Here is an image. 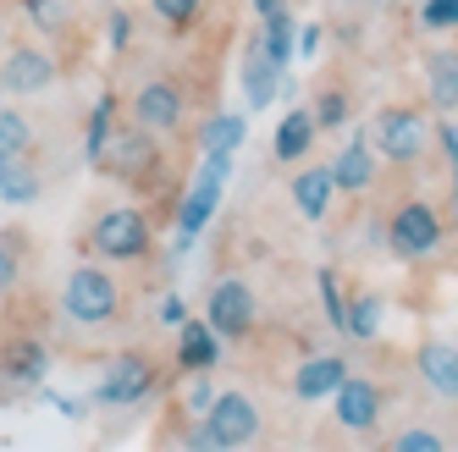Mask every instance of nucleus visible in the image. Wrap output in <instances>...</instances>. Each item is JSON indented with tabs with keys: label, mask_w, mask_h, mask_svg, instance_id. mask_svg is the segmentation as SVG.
Segmentation results:
<instances>
[{
	"label": "nucleus",
	"mask_w": 458,
	"mask_h": 452,
	"mask_svg": "<svg viewBox=\"0 0 458 452\" xmlns=\"http://www.w3.org/2000/svg\"><path fill=\"white\" fill-rule=\"evenodd\" d=\"M353 314L343 320V331H353V337H376L381 331V298H359V304H348Z\"/></svg>",
	"instance_id": "obj_25"
},
{
	"label": "nucleus",
	"mask_w": 458,
	"mask_h": 452,
	"mask_svg": "<svg viewBox=\"0 0 458 452\" xmlns=\"http://www.w3.org/2000/svg\"><path fill=\"white\" fill-rule=\"evenodd\" d=\"M205 320H210V331L221 342L249 337L254 331V293H249V281H216L210 298H205Z\"/></svg>",
	"instance_id": "obj_3"
},
{
	"label": "nucleus",
	"mask_w": 458,
	"mask_h": 452,
	"mask_svg": "<svg viewBox=\"0 0 458 452\" xmlns=\"http://www.w3.org/2000/svg\"><path fill=\"white\" fill-rule=\"evenodd\" d=\"M0 45H6V22H0Z\"/></svg>",
	"instance_id": "obj_40"
},
{
	"label": "nucleus",
	"mask_w": 458,
	"mask_h": 452,
	"mask_svg": "<svg viewBox=\"0 0 458 452\" xmlns=\"http://www.w3.org/2000/svg\"><path fill=\"white\" fill-rule=\"evenodd\" d=\"M106 144H111V100L94 105V121H89V160H94V166H100Z\"/></svg>",
	"instance_id": "obj_27"
},
{
	"label": "nucleus",
	"mask_w": 458,
	"mask_h": 452,
	"mask_svg": "<svg viewBox=\"0 0 458 452\" xmlns=\"http://www.w3.org/2000/svg\"><path fill=\"white\" fill-rule=\"evenodd\" d=\"M116 281L100 271V265H78L67 276V287H61V309H67L78 326H106V320L116 314Z\"/></svg>",
	"instance_id": "obj_1"
},
{
	"label": "nucleus",
	"mask_w": 458,
	"mask_h": 452,
	"mask_svg": "<svg viewBox=\"0 0 458 452\" xmlns=\"http://www.w3.org/2000/svg\"><path fill=\"white\" fill-rule=\"evenodd\" d=\"M332 408H337V425L343 431H370L376 419H381V386L376 381H343L337 392H332Z\"/></svg>",
	"instance_id": "obj_12"
},
{
	"label": "nucleus",
	"mask_w": 458,
	"mask_h": 452,
	"mask_svg": "<svg viewBox=\"0 0 458 452\" xmlns=\"http://www.w3.org/2000/svg\"><path fill=\"white\" fill-rule=\"evenodd\" d=\"M332 182L348 188V193H365V188L376 182V144H370V138L343 144V155L332 160Z\"/></svg>",
	"instance_id": "obj_16"
},
{
	"label": "nucleus",
	"mask_w": 458,
	"mask_h": 452,
	"mask_svg": "<svg viewBox=\"0 0 458 452\" xmlns=\"http://www.w3.org/2000/svg\"><path fill=\"white\" fill-rule=\"evenodd\" d=\"M100 166L111 172V177H149L155 172V144H149V127L144 133H133V127H127V133H111V144H106V155H100Z\"/></svg>",
	"instance_id": "obj_11"
},
{
	"label": "nucleus",
	"mask_w": 458,
	"mask_h": 452,
	"mask_svg": "<svg viewBox=\"0 0 458 452\" xmlns=\"http://www.w3.org/2000/svg\"><path fill=\"white\" fill-rule=\"evenodd\" d=\"M425 88L437 111H458V50H431L425 55Z\"/></svg>",
	"instance_id": "obj_18"
},
{
	"label": "nucleus",
	"mask_w": 458,
	"mask_h": 452,
	"mask_svg": "<svg viewBox=\"0 0 458 452\" xmlns=\"http://www.w3.org/2000/svg\"><path fill=\"white\" fill-rule=\"evenodd\" d=\"M447 441L437 436V431H403L398 436V452H442Z\"/></svg>",
	"instance_id": "obj_32"
},
{
	"label": "nucleus",
	"mask_w": 458,
	"mask_h": 452,
	"mask_svg": "<svg viewBox=\"0 0 458 452\" xmlns=\"http://www.w3.org/2000/svg\"><path fill=\"white\" fill-rule=\"evenodd\" d=\"M133 121L149 127V133H172V127L182 121V88L166 83V78H155L139 88V100H133Z\"/></svg>",
	"instance_id": "obj_10"
},
{
	"label": "nucleus",
	"mask_w": 458,
	"mask_h": 452,
	"mask_svg": "<svg viewBox=\"0 0 458 452\" xmlns=\"http://www.w3.org/2000/svg\"><path fill=\"white\" fill-rule=\"evenodd\" d=\"M425 28H458V0H425Z\"/></svg>",
	"instance_id": "obj_30"
},
{
	"label": "nucleus",
	"mask_w": 458,
	"mask_h": 452,
	"mask_svg": "<svg viewBox=\"0 0 458 452\" xmlns=\"http://www.w3.org/2000/svg\"><path fill=\"white\" fill-rule=\"evenodd\" d=\"M149 386H155V364L144 359V353H122V359L106 370V381L94 386V398H100L106 408H127V403L149 398Z\"/></svg>",
	"instance_id": "obj_8"
},
{
	"label": "nucleus",
	"mask_w": 458,
	"mask_h": 452,
	"mask_svg": "<svg viewBox=\"0 0 458 452\" xmlns=\"http://www.w3.org/2000/svg\"><path fill=\"white\" fill-rule=\"evenodd\" d=\"M320 298H326V314H332V326H343V320H348V304L337 298V276H332V271H320Z\"/></svg>",
	"instance_id": "obj_31"
},
{
	"label": "nucleus",
	"mask_w": 458,
	"mask_h": 452,
	"mask_svg": "<svg viewBox=\"0 0 458 452\" xmlns=\"http://www.w3.org/2000/svg\"><path fill=\"white\" fill-rule=\"evenodd\" d=\"M205 436L210 447H249L259 436V408L243 392H216V403L205 408Z\"/></svg>",
	"instance_id": "obj_2"
},
{
	"label": "nucleus",
	"mask_w": 458,
	"mask_h": 452,
	"mask_svg": "<svg viewBox=\"0 0 458 452\" xmlns=\"http://www.w3.org/2000/svg\"><path fill=\"white\" fill-rule=\"evenodd\" d=\"M254 6H259V17H271V12L282 6V0H254Z\"/></svg>",
	"instance_id": "obj_39"
},
{
	"label": "nucleus",
	"mask_w": 458,
	"mask_h": 452,
	"mask_svg": "<svg viewBox=\"0 0 458 452\" xmlns=\"http://www.w3.org/2000/svg\"><path fill=\"white\" fill-rule=\"evenodd\" d=\"M315 133H320V121L310 111H287V121L276 127V160H304Z\"/></svg>",
	"instance_id": "obj_21"
},
{
	"label": "nucleus",
	"mask_w": 458,
	"mask_h": 452,
	"mask_svg": "<svg viewBox=\"0 0 458 452\" xmlns=\"http://www.w3.org/2000/svg\"><path fill=\"white\" fill-rule=\"evenodd\" d=\"M45 370H50V353H45L39 342H12V347H6V375H12V381L34 386V381H45Z\"/></svg>",
	"instance_id": "obj_22"
},
{
	"label": "nucleus",
	"mask_w": 458,
	"mask_h": 452,
	"mask_svg": "<svg viewBox=\"0 0 458 452\" xmlns=\"http://www.w3.org/2000/svg\"><path fill=\"white\" fill-rule=\"evenodd\" d=\"M243 144V116H210L205 121V155H233Z\"/></svg>",
	"instance_id": "obj_23"
},
{
	"label": "nucleus",
	"mask_w": 458,
	"mask_h": 452,
	"mask_svg": "<svg viewBox=\"0 0 458 452\" xmlns=\"http://www.w3.org/2000/svg\"><path fill=\"white\" fill-rule=\"evenodd\" d=\"M160 320H166V326H182V320H188V304H182L177 293H166V298H160Z\"/></svg>",
	"instance_id": "obj_35"
},
{
	"label": "nucleus",
	"mask_w": 458,
	"mask_h": 452,
	"mask_svg": "<svg viewBox=\"0 0 458 452\" xmlns=\"http://www.w3.org/2000/svg\"><path fill=\"white\" fill-rule=\"evenodd\" d=\"M94 248L106 260H144L149 254V221L144 210H106L94 221Z\"/></svg>",
	"instance_id": "obj_4"
},
{
	"label": "nucleus",
	"mask_w": 458,
	"mask_h": 452,
	"mask_svg": "<svg viewBox=\"0 0 458 452\" xmlns=\"http://www.w3.org/2000/svg\"><path fill=\"white\" fill-rule=\"evenodd\" d=\"M17 149H34V127L17 111H0V155H17Z\"/></svg>",
	"instance_id": "obj_24"
},
{
	"label": "nucleus",
	"mask_w": 458,
	"mask_h": 452,
	"mask_svg": "<svg viewBox=\"0 0 458 452\" xmlns=\"http://www.w3.org/2000/svg\"><path fill=\"white\" fill-rule=\"evenodd\" d=\"M370 144H376L386 160H398V166H409V160H420V149H425V116H420V111H409V105H392V111H381V116H376V133H370Z\"/></svg>",
	"instance_id": "obj_6"
},
{
	"label": "nucleus",
	"mask_w": 458,
	"mask_h": 452,
	"mask_svg": "<svg viewBox=\"0 0 458 452\" xmlns=\"http://www.w3.org/2000/svg\"><path fill=\"white\" fill-rule=\"evenodd\" d=\"M343 116H348L343 94H326V100H320V111H315V121H320V127H343Z\"/></svg>",
	"instance_id": "obj_33"
},
{
	"label": "nucleus",
	"mask_w": 458,
	"mask_h": 452,
	"mask_svg": "<svg viewBox=\"0 0 458 452\" xmlns=\"http://www.w3.org/2000/svg\"><path fill=\"white\" fill-rule=\"evenodd\" d=\"M414 364H420L425 386H431L437 398H458V347H447V342H425V347L414 353Z\"/></svg>",
	"instance_id": "obj_17"
},
{
	"label": "nucleus",
	"mask_w": 458,
	"mask_h": 452,
	"mask_svg": "<svg viewBox=\"0 0 458 452\" xmlns=\"http://www.w3.org/2000/svg\"><path fill=\"white\" fill-rule=\"evenodd\" d=\"M0 94H6V88H0Z\"/></svg>",
	"instance_id": "obj_41"
},
{
	"label": "nucleus",
	"mask_w": 458,
	"mask_h": 452,
	"mask_svg": "<svg viewBox=\"0 0 458 452\" xmlns=\"http://www.w3.org/2000/svg\"><path fill=\"white\" fill-rule=\"evenodd\" d=\"M343 381H348V364L337 359V353H315V359H304V370L293 375V398L320 403V398H332Z\"/></svg>",
	"instance_id": "obj_13"
},
{
	"label": "nucleus",
	"mask_w": 458,
	"mask_h": 452,
	"mask_svg": "<svg viewBox=\"0 0 458 452\" xmlns=\"http://www.w3.org/2000/svg\"><path fill=\"white\" fill-rule=\"evenodd\" d=\"M177 359L193 375H205L221 359V337L210 331V320H182V326H177Z\"/></svg>",
	"instance_id": "obj_14"
},
{
	"label": "nucleus",
	"mask_w": 458,
	"mask_h": 452,
	"mask_svg": "<svg viewBox=\"0 0 458 452\" xmlns=\"http://www.w3.org/2000/svg\"><path fill=\"white\" fill-rule=\"evenodd\" d=\"M332 188H337V182H332V166H326V172H320V166H310V172L293 177V205H299L310 221H320V215H326V205H332Z\"/></svg>",
	"instance_id": "obj_20"
},
{
	"label": "nucleus",
	"mask_w": 458,
	"mask_h": 452,
	"mask_svg": "<svg viewBox=\"0 0 458 452\" xmlns=\"http://www.w3.org/2000/svg\"><path fill=\"white\" fill-rule=\"evenodd\" d=\"M315 45H320V28H304V34H299V50L315 55Z\"/></svg>",
	"instance_id": "obj_38"
},
{
	"label": "nucleus",
	"mask_w": 458,
	"mask_h": 452,
	"mask_svg": "<svg viewBox=\"0 0 458 452\" xmlns=\"http://www.w3.org/2000/svg\"><path fill=\"white\" fill-rule=\"evenodd\" d=\"M226 172H233V155H205V172H199V182H193L188 205H182V238H177V248H188L193 238L205 232V221H210V210H216V199H221Z\"/></svg>",
	"instance_id": "obj_7"
},
{
	"label": "nucleus",
	"mask_w": 458,
	"mask_h": 452,
	"mask_svg": "<svg viewBox=\"0 0 458 452\" xmlns=\"http://www.w3.org/2000/svg\"><path fill=\"white\" fill-rule=\"evenodd\" d=\"M155 17L160 22H172V28H188L193 17H199V0H149Z\"/></svg>",
	"instance_id": "obj_28"
},
{
	"label": "nucleus",
	"mask_w": 458,
	"mask_h": 452,
	"mask_svg": "<svg viewBox=\"0 0 458 452\" xmlns=\"http://www.w3.org/2000/svg\"><path fill=\"white\" fill-rule=\"evenodd\" d=\"M28 17L39 28H67V6H61V0H28Z\"/></svg>",
	"instance_id": "obj_29"
},
{
	"label": "nucleus",
	"mask_w": 458,
	"mask_h": 452,
	"mask_svg": "<svg viewBox=\"0 0 458 452\" xmlns=\"http://www.w3.org/2000/svg\"><path fill=\"white\" fill-rule=\"evenodd\" d=\"M111 45H116V50L127 45V12H116V17H111Z\"/></svg>",
	"instance_id": "obj_37"
},
{
	"label": "nucleus",
	"mask_w": 458,
	"mask_h": 452,
	"mask_svg": "<svg viewBox=\"0 0 458 452\" xmlns=\"http://www.w3.org/2000/svg\"><path fill=\"white\" fill-rule=\"evenodd\" d=\"M243 88H249V105H254V111H266L276 94H282V72H276V61H271L266 50H254V55L243 61Z\"/></svg>",
	"instance_id": "obj_19"
},
{
	"label": "nucleus",
	"mask_w": 458,
	"mask_h": 452,
	"mask_svg": "<svg viewBox=\"0 0 458 452\" xmlns=\"http://www.w3.org/2000/svg\"><path fill=\"white\" fill-rule=\"evenodd\" d=\"M17 287V260H12V248H0V298H6Z\"/></svg>",
	"instance_id": "obj_36"
},
{
	"label": "nucleus",
	"mask_w": 458,
	"mask_h": 452,
	"mask_svg": "<svg viewBox=\"0 0 458 452\" xmlns=\"http://www.w3.org/2000/svg\"><path fill=\"white\" fill-rule=\"evenodd\" d=\"M55 83V61L34 45H12L6 61H0V88L6 94H45Z\"/></svg>",
	"instance_id": "obj_9"
},
{
	"label": "nucleus",
	"mask_w": 458,
	"mask_h": 452,
	"mask_svg": "<svg viewBox=\"0 0 458 452\" xmlns=\"http://www.w3.org/2000/svg\"><path fill=\"white\" fill-rule=\"evenodd\" d=\"M386 243H392L398 260H425V254L442 243V215L431 205H403L386 221Z\"/></svg>",
	"instance_id": "obj_5"
},
{
	"label": "nucleus",
	"mask_w": 458,
	"mask_h": 452,
	"mask_svg": "<svg viewBox=\"0 0 458 452\" xmlns=\"http://www.w3.org/2000/svg\"><path fill=\"white\" fill-rule=\"evenodd\" d=\"M39 172H34V155L17 149V155H0V199L6 205H34L39 199Z\"/></svg>",
	"instance_id": "obj_15"
},
{
	"label": "nucleus",
	"mask_w": 458,
	"mask_h": 452,
	"mask_svg": "<svg viewBox=\"0 0 458 452\" xmlns=\"http://www.w3.org/2000/svg\"><path fill=\"white\" fill-rule=\"evenodd\" d=\"M287 39H293V22H287V12L276 6V12L266 17V55L276 61V67H282V61H287Z\"/></svg>",
	"instance_id": "obj_26"
},
{
	"label": "nucleus",
	"mask_w": 458,
	"mask_h": 452,
	"mask_svg": "<svg viewBox=\"0 0 458 452\" xmlns=\"http://www.w3.org/2000/svg\"><path fill=\"white\" fill-rule=\"evenodd\" d=\"M216 403V386H205V381H193V392H188V414H199L205 419V408Z\"/></svg>",
	"instance_id": "obj_34"
}]
</instances>
